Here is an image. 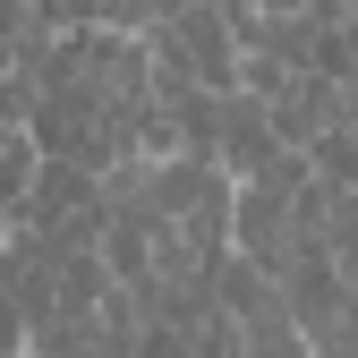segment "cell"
<instances>
[{"instance_id": "6da1fadb", "label": "cell", "mask_w": 358, "mask_h": 358, "mask_svg": "<svg viewBox=\"0 0 358 358\" xmlns=\"http://www.w3.org/2000/svg\"><path fill=\"white\" fill-rule=\"evenodd\" d=\"M154 43V69L162 77H196V85H222V94H239V69H248V43L231 26L222 0H179L171 17L145 26Z\"/></svg>"}, {"instance_id": "7a4b0ae2", "label": "cell", "mask_w": 358, "mask_h": 358, "mask_svg": "<svg viewBox=\"0 0 358 358\" xmlns=\"http://www.w3.org/2000/svg\"><path fill=\"white\" fill-rule=\"evenodd\" d=\"M282 154H290V145H282L273 111H264L248 85H239V94L222 103V171H231V179H256V171H273Z\"/></svg>"}, {"instance_id": "3957f363", "label": "cell", "mask_w": 358, "mask_h": 358, "mask_svg": "<svg viewBox=\"0 0 358 358\" xmlns=\"http://www.w3.org/2000/svg\"><path fill=\"white\" fill-rule=\"evenodd\" d=\"M34 171H43V145H34V128H17V120H0V231L26 213V196H34Z\"/></svg>"}, {"instance_id": "277c9868", "label": "cell", "mask_w": 358, "mask_h": 358, "mask_svg": "<svg viewBox=\"0 0 358 358\" xmlns=\"http://www.w3.org/2000/svg\"><path fill=\"white\" fill-rule=\"evenodd\" d=\"M307 162H316V179H333V188H358V120L324 128V137L307 145Z\"/></svg>"}, {"instance_id": "5b68a950", "label": "cell", "mask_w": 358, "mask_h": 358, "mask_svg": "<svg viewBox=\"0 0 358 358\" xmlns=\"http://www.w3.org/2000/svg\"><path fill=\"white\" fill-rule=\"evenodd\" d=\"M9 341H26V316H17V299L0 290V358H9Z\"/></svg>"}, {"instance_id": "8992f818", "label": "cell", "mask_w": 358, "mask_h": 358, "mask_svg": "<svg viewBox=\"0 0 358 358\" xmlns=\"http://www.w3.org/2000/svg\"><path fill=\"white\" fill-rule=\"evenodd\" d=\"M94 17H145V0H85Z\"/></svg>"}]
</instances>
